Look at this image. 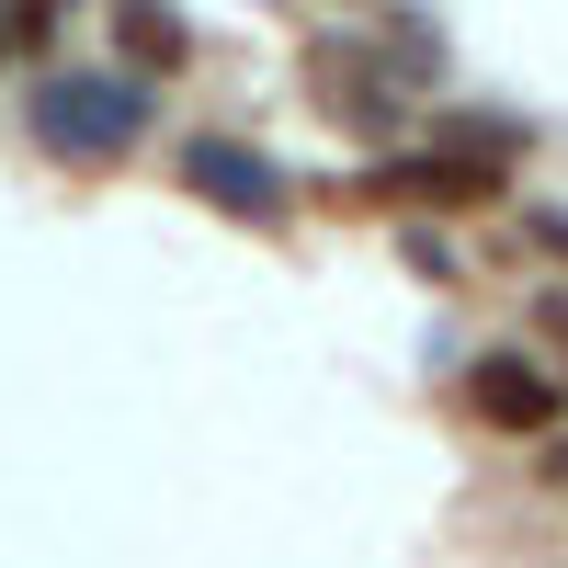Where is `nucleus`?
<instances>
[{"label": "nucleus", "mask_w": 568, "mask_h": 568, "mask_svg": "<svg viewBox=\"0 0 568 568\" xmlns=\"http://www.w3.org/2000/svg\"><path fill=\"white\" fill-rule=\"evenodd\" d=\"M136 125H149V91H136L125 69H45L34 80V149L45 160L103 171V160L136 149Z\"/></svg>", "instance_id": "1"}, {"label": "nucleus", "mask_w": 568, "mask_h": 568, "mask_svg": "<svg viewBox=\"0 0 568 568\" xmlns=\"http://www.w3.org/2000/svg\"><path fill=\"white\" fill-rule=\"evenodd\" d=\"M466 409L489 420V433H557V409H568V375H546L524 342H500L466 364Z\"/></svg>", "instance_id": "2"}, {"label": "nucleus", "mask_w": 568, "mask_h": 568, "mask_svg": "<svg viewBox=\"0 0 568 568\" xmlns=\"http://www.w3.org/2000/svg\"><path fill=\"white\" fill-rule=\"evenodd\" d=\"M182 194H205L227 216H284V171L251 136H194V149H182Z\"/></svg>", "instance_id": "3"}, {"label": "nucleus", "mask_w": 568, "mask_h": 568, "mask_svg": "<svg viewBox=\"0 0 568 568\" xmlns=\"http://www.w3.org/2000/svg\"><path fill=\"white\" fill-rule=\"evenodd\" d=\"M329 125H353V136H398V103L375 80H329V103H318Z\"/></svg>", "instance_id": "4"}, {"label": "nucleus", "mask_w": 568, "mask_h": 568, "mask_svg": "<svg viewBox=\"0 0 568 568\" xmlns=\"http://www.w3.org/2000/svg\"><path fill=\"white\" fill-rule=\"evenodd\" d=\"M114 45H125L136 69H182V45H194V34H182V23H160V12H125V23H114Z\"/></svg>", "instance_id": "5"}, {"label": "nucleus", "mask_w": 568, "mask_h": 568, "mask_svg": "<svg viewBox=\"0 0 568 568\" xmlns=\"http://www.w3.org/2000/svg\"><path fill=\"white\" fill-rule=\"evenodd\" d=\"M535 329H546V342L568 353V296H535Z\"/></svg>", "instance_id": "6"}, {"label": "nucleus", "mask_w": 568, "mask_h": 568, "mask_svg": "<svg viewBox=\"0 0 568 568\" xmlns=\"http://www.w3.org/2000/svg\"><path fill=\"white\" fill-rule=\"evenodd\" d=\"M524 227H535V240H546V251H568V216H546V205H535Z\"/></svg>", "instance_id": "7"}]
</instances>
